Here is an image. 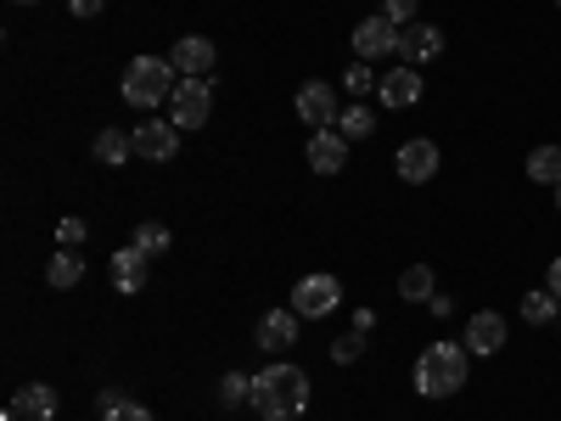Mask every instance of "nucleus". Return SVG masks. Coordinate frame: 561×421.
<instances>
[{
    "mask_svg": "<svg viewBox=\"0 0 561 421\" xmlns=\"http://www.w3.org/2000/svg\"><path fill=\"white\" fill-rule=\"evenodd\" d=\"M118 405H129V399H124V388H107V394L96 399V410H102V416H113Z\"/></svg>",
    "mask_w": 561,
    "mask_h": 421,
    "instance_id": "2f4dec72",
    "label": "nucleus"
},
{
    "mask_svg": "<svg viewBox=\"0 0 561 421\" xmlns=\"http://www.w3.org/2000/svg\"><path fill=\"white\" fill-rule=\"evenodd\" d=\"M298 118L304 124H314V129H332L337 124V90L332 84H325V79H309L304 90H298Z\"/></svg>",
    "mask_w": 561,
    "mask_h": 421,
    "instance_id": "6e6552de",
    "label": "nucleus"
},
{
    "mask_svg": "<svg viewBox=\"0 0 561 421\" xmlns=\"http://www.w3.org/2000/svg\"><path fill=\"white\" fill-rule=\"evenodd\" d=\"M102 7H107V0H68L73 18H102Z\"/></svg>",
    "mask_w": 561,
    "mask_h": 421,
    "instance_id": "7c9ffc66",
    "label": "nucleus"
},
{
    "mask_svg": "<svg viewBox=\"0 0 561 421\" xmlns=\"http://www.w3.org/2000/svg\"><path fill=\"white\" fill-rule=\"evenodd\" d=\"M135 158H147V163H169L180 152V124H163V118H147V124H135Z\"/></svg>",
    "mask_w": 561,
    "mask_h": 421,
    "instance_id": "0eeeda50",
    "label": "nucleus"
},
{
    "mask_svg": "<svg viewBox=\"0 0 561 421\" xmlns=\"http://www.w3.org/2000/svg\"><path fill=\"white\" fill-rule=\"evenodd\" d=\"M399 298H410V304H433V298H438L433 270H427V264H410V270L399 275Z\"/></svg>",
    "mask_w": 561,
    "mask_h": 421,
    "instance_id": "6ab92c4d",
    "label": "nucleus"
},
{
    "mask_svg": "<svg viewBox=\"0 0 561 421\" xmlns=\"http://www.w3.org/2000/svg\"><path fill=\"white\" fill-rule=\"evenodd\" d=\"M545 287L561 298V259H550V270H545Z\"/></svg>",
    "mask_w": 561,
    "mask_h": 421,
    "instance_id": "72a5a7b5",
    "label": "nucleus"
},
{
    "mask_svg": "<svg viewBox=\"0 0 561 421\" xmlns=\"http://www.w3.org/2000/svg\"><path fill=\"white\" fill-rule=\"evenodd\" d=\"M248 399H253V377H242V371H225V377H219V405L237 410V405H248Z\"/></svg>",
    "mask_w": 561,
    "mask_h": 421,
    "instance_id": "b1692460",
    "label": "nucleus"
},
{
    "mask_svg": "<svg viewBox=\"0 0 561 421\" xmlns=\"http://www.w3.org/2000/svg\"><path fill=\"white\" fill-rule=\"evenodd\" d=\"M208 118H214V79L208 73H180L174 96H169V124L203 129Z\"/></svg>",
    "mask_w": 561,
    "mask_h": 421,
    "instance_id": "20e7f679",
    "label": "nucleus"
},
{
    "mask_svg": "<svg viewBox=\"0 0 561 421\" xmlns=\"http://www.w3.org/2000/svg\"><path fill=\"white\" fill-rule=\"evenodd\" d=\"M438 140H427V135H415V140H404L399 147V158H393V169H399V180H410V185H427L433 174H438Z\"/></svg>",
    "mask_w": 561,
    "mask_h": 421,
    "instance_id": "423d86ee",
    "label": "nucleus"
},
{
    "mask_svg": "<svg viewBox=\"0 0 561 421\" xmlns=\"http://www.w3.org/2000/svg\"><path fill=\"white\" fill-rule=\"evenodd\" d=\"M343 304V287H337V275H304L298 287H293V309L304 320H325Z\"/></svg>",
    "mask_w": 561,
    "mask_h": 421,
    "instance_id": "39448f33",
    "label": "nucleus"
},
{
    "mask_svg": "<svg viewBox=\"0 0 561 421\" xmlns=\"http://www.w3.org/2000/svg\"><path fill=\"white\" fill-rule=\"evenodd\" d=\"M354 52H359V62H370V57H393V52H399V23H388L382 12H377V18H365V23L354 29Z\"/></svg>",
    "mask_w": 561,
    "mask_h": 421,
    "instance_id": "9b49d317",
    "label": "nucleus"
},
{
    "mask_svg": "<svg viewBox=\"0 0 561 421\" xmlns=\"http://www.w3.org/2000/svg\"><path fill=\"white\" fill-rule=\"evenodd\" d=\"M370 129H377V113H370V107H348V113H337V135H343V140H365Z\"/></svg>",
    "mask_w": 561,
    "mask_h": 421,
    "instance_id": "393cba45",
    "label": "nucleus"
},
{
    "mask_svg": "<svg viewBox=\"0 0 561 421\" xmlns=\"http://www.w3.org/2000/svg\"><path fill=\"white\" fill-rule=\"evenodd\" d=\"M528 180L534 185H561V147H534L528 152Z\"/></svg>",
    "mask_w": 561,
    "mask_h": 421,
    "instance_id": "412c9836",
    "label": "nucleus"
},
{
    "mask_svg": "<svg viewBox=\"0 0 561 421\" xmlns=\"http://www.w3.org/2000/svg\"><path fill=\"white\" fill-rule=\"evenodd\" d=\"M253 410L264 421H293L309 410V377L293 365V360H270L259 365V377H253Z\"/></svg>",
    "mask_w": 561,
    "mask_h": 421,
    "instance_id": "f257e3e1",
    "label": "nucleus"
},
{
    "mask_svg": "<svg viewBox=\"0 0 561 421\" xmlns=\"http://www.w3.org/2000/svg\"><path fill=\"white\" fill-rule=\"evenodd\" d=\"M377 96H382V107H393V113H399V107H415V102H421V73H415L410 62L393 68V73H382V79H377Z\"/></svg>",
    "mask_w": 561,
    "mask_h": 421,
    "instance_id": "4468645a",
    "label": "nucleus"
},
{
    "mask_svg": "<svg viewBox=\"0 0 561 421\" xmlns=\"http://www.w3.org/2000/svg\"><path fill=\"white\" fill-rule=\"evenodd\" d=\"M113 287L118 293H140V287H147V253H140L135 242L113 253Z\"/></svg>",
    "mask_w": 561,
    "mask_h": 421,
    "instance_id": "f3484780",
    "label": "nucleus"
},
{
    "mask_svg": "<svg viewBox=\"0 0 561 421\" xmlns=\"http://www.w3.org/2000/svg\"><path fill=\"white\" fill-rule=\"evenodd\" d=\"M444 52V29L438 23H404L399 29V57L415 68V62H433Z\"/></svg>",
    "mask_w": 561,
    "mask_h": 421,
    "instance_id": "f8f14e48",
    "label": "nucleus"
},
{
    "mask_svg": "<svg viewBox=\"0 0 561 421\" xmlns=\"http://www.w3.org/2000/svg\"><path fill=\"white\" fill-rule=\"evenodd\" d=\"M343 79H348V96H365V90H377V73H370L365 62H348Z\"/></svg>",
    "mask_w": 561,
    "mask_h": 421,
    "instance_id": "bb28decb",
    "label": "nucleus"
},
{
    "mask_svg": "<svg viewBox=\"0 0 561 421\" xmlns=\"http://www.w3.org/2000/svg\"><path fill=\"white\" fill-rule=\"evenodd\" d=\"M523 320H528V326H550V320H561V298H556L550 287H534V293L523 298Z\"/></svg>",
    "mask_w": 561,
    "mask_h": 421,
    "instance_id": "aec40b11",
    "label": "nucleus"
},
{
    "mask_svg": "<svg viewBox=\"0 0 561 421\" xmlns=\"http://www.w3.org/2000/svg\"><path fill=\"white\" fill-rule=\"evenodd\" d=\"M0 421H23V416H18V410H7V416H0Z\"/></svg>",
    "mask_w": 561,
    "mask_h": 421,
    "instance_id": "f704fd0d",
    "label": "nucleus"
},
{
    "mask_svg": "<svg viewBox=\"0 0 561 421\" xmlns=\"http://www.w3.org/2000/svg\"><path fill=\"white\" fill-rule=\"evenodd\" d=\"M556 208H561V185H556Z\"/></svg>",
    "mask_w": 561,
    "mask_h": 421,
    "instance_id": "c9c22d12",
    "label": "nucleus"
},
{
    "mask_svg": "<svg viewBox=\"0 0 561 421\" xmlns=\"http://www.w3.org/2000/svg\"><path fill=\"white\" fill-rule=\"evenodd\" d=\"M415 7H421V0H382V18L404 29V23H415Z\"/></svg>",
    "mask_w": 561,
    "mask_h": 421,
    "instance_id": "cd10ccee",
    "label": "nucleus"
},
{
    "mask_svg": "<svg viewBox=\"0 0 561 421\" xmlns=\"http://www.w3.org/2000/svg\"><path fill=\"white\" fill-rule=\"evenodd\" d=\"M174 62L169 57H135L129 68H124V102L129 107H158V102H169L174 96Z\"/></svg>",
    "mask_w": 561,
    "mask_h": 421,
    "instance_id": "7ed1b4c3",
    "label": "nucleus"
},
{
    "mask_svg": "<svg viewBox=\"0 0 561 421\" xmlns=\"http://www.w3.org/2000/svg\"><path fill=\"white\" fill-rule=\"evenodd\" d=\"M466 377H472V354H466V343H433L421 349L415 360V394L421 399H449L466 388Z\"/></svg>",
    "mask_w": 561,
    "mask_h": 421,
    "instance_id": "f03ea898",
    "label": "nucleus"
},
{
    "mask_svg": "<svg viewBox=\"0 0 561 421\" xmlns=\"http://www.w3.org/2000/svg\"><path fill=\"white\" fill-rule=\"evenodd\" d=\"M90 152H96L107 169H124V163L135 158V135H124V129H102L96 140H90Z\"/></svg>",
    "mask_w": 561,
    "mask_h": 421,
    "instance_id": "a211bd4d",
    "label": "nucleus"
},
{
    "mask_svg": "<svg viewBox=\"0 0 561 421\" xmlns=\"http://www.w3.org/2000/svg\"><path fill=\"white\" fill-rule=\"evenodd\" d=\"M309 169H314V174H343V169H348V140L337 135V124L309 135Z\"/></svg>",
    "mask_w": 561,
    "mask_h": 421,
    "instance_id": "ddd939ff",
    "label": "nucleus"
},
{
    "mask_svg": "<svg viewBox=\"0 0 561 421\" xmlns=\"http://www.w3.org/2000/svg\"><path fill=\"white\" fill-rule=\"evenodd\" d=\"M298 309L287 304V309H270V315H259V326H253V343L259 349H270V354H280V349H293L298 343Z\"/></svg>",
    "mask_w": 561,
    "mask_h": 421,
    "instance_id": "1a4fd4ad",
    "label": "nucleus"
},
{
    "mask_svg": "<svg viewBox=\"0 0 561 421\" xmlns=\"http://www.w3.org/2000/svg\"><path fill=\"white\" fill-rule=\"evenodd\" d=\"M466 354L472 360H489V354H500L505 349V315H494V309H483V315H472L466 320Z\"/></svg>",
    "mask_w": 561,
    "mask_h": 421,
    "instance_id": "9d476101",
    "label": "nucleus"
},
{
    "mask_svg": "<svg viewBox=\"0 0 561 421\" xmlns=\"http://www.w3.org/2000/svg\"><path fill=\"white\" fill-rule=\"evenodd\" d=\"M354 332L370 338V332H377V315H370V309H354Z\"/></svg>",
    "mask_w": 561,
    "mask_h": 421,
    "instance_id": "473e14b6",
    "label": "nucleus"
},
{
    "mask_svg": "<svg viewBox=\"0 0 561 421\" xmlns=\"http://www.w3.org/2000/svg\"><path fill=\"white\" fill-rule=\"evenodd\" d=\"M57 388H45V383H28V388H18L12 394V410L23 416V421H57Z\"/></svg>",
    "mask_w": 561,
    "mask_h": 421,
    "instance_id": "dca6fc26",
    "label": "nucleus"
},
{
    "mask_svg": "<svg viewBox=\"0 0 561 421\" xmlns=\"http://www.w3.org/2000/svg\"><path fill=\"white\" fill-rule=\"evenodd\" d=\"M556 326H561V320H556Z\"/></svg>",
    "mask_w": 561,
    "mask_h": 421,
    "instance_id": "4c0bfd02",
    "label": "nucleus"
},
{
    "mask_svg": "<svg viewBox=\"0 0 561 421\" xmlns=\"http://www.w3.org/2000/svg\"><path fill=\"white\" fill-rule=\"evenodd\" d=\"M45 281H51V287H79V281H84V259L73 248H62L51 264H45Z\"/></svg>",
    "mask_w": 561,
    "mask_h": 421,
    "instance_id": "4be33fe9",
    "label": "nucleus"
},
{
    "mask_svg": "<svg viewBox=\"0 0 561 421\" xmlns=\"http://www.w3.org/2000/svg\"><path fill=\"white\" fill-rule=\"evenodd\" d=\"M57 242L62 248H84V219H62L57 225Z\"/></svg>",
    "mask_w": 561,
    "mask_h": 421,
    "instance_id": "c85d7f7f",
    "label": "nucleus"
},
{
    "mask_svg": "<svg viewBox=\"0 0 561 421\" xmlns=\"http://www.w3.org/2000/svg\"><path fill=\"white\" fill-rule=\"evenodd\" d=\"M556 7H561V0H556Z\"/></svg>",
    "mask_w": 561,
    "mask_h": 421,
    "instance_id": "e433bc0d",
    "label": "nucleus"
},
{
    "mask_svg": "<svg viewBox=\"0 0 561 421\" xmlns=\"http://www.w3.org/2000/svg\"><path fill=\"white\" fill-rule=\"evenodd\" d=\"M102 421H158V416H152L147 405H135V399H129V405H118V410H113V416H102Z\"/></svg>",
    "mask_w": 561,
    "mask_h": 421,
    "instance_id": "c756f323",
    "label": "nucleus"
},
{
    "mask_svg": "<svg viewBox=\"0 0 561 421\" xmlns=\"http://www.w3.org/2000/svg\"><path fill=\"white\" fill-rule=\"evenodd\" d=\"M135 248L147 253V259H163V253H169V225H158V219L135 225Z\"/></svg>",
    "mask_w": 561,
    "mask_h": 421,
    "instance_id": "5701e85b",
    "label": "nucleus"
},
{
    "mask_svg": "<svg viewBox=\"0 0 561 421\" xmlns=\"http://www.w3.org/2000/svg\"><path fill=\"white\" fill-rule=\"evenodd\" d=\"M169 62H174V73H214V39H203V34L174 39Z\"/></svg>",
    "mask_w": 561,
    "mask_h": 421,
    "instance_id": "2eb2a0df",
    "label": "nucleus"
},
{
    "mask_svg": "<svg viewBox=\"0 0 561 421\" xmlns=\"http://www.w3.org/2000/svg\"><path fill=\"white\" fill-rule=\"evenodd\" d=\"M359 354H365V332H343V338L332 343V360H337V365H354Z\"/></svg>",
    "mask_w": 561,
    "mask_h": 421,
    "instance_id": "a878e982",
    "label": "nucleus"
}]
</instances>
